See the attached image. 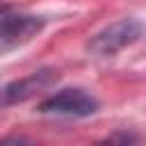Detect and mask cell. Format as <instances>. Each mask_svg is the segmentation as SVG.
<instances>
[{
    "label": "cell",
    "mask_w": 146,
    "mask_h": 146,
    "mask_svg": "<svg viewBox=\"0 0 146 146\" xmlns=\"http://www.w3.org/2000/svg\"><path fill=\"white\" fill-rule=\"evenodd\" d=\"M144 25L139 18H121L110 23L107 27H103L100 32H96L89 41V52L98 55V57H112L119 50H123L125 46H132L141 39Z\"/></svg>",
    "instance_id": "cell-1"
},
{
    "label": "cell",
    "mask_w": 146,
    "mask_h": 146,
    "mask_svg": "<svg viewBox=\"0 0 146 146\" xmlns=\"http://www.w3.org/2000/svg\"><path fill=\"white\" fill-rule=\"evenodd\" d=\"M100 107L98 98L91 96L89 91L80 87H68L59 89L57 94L48 96L46 100L39 103L41 114H52V116H68V119H87L96 114Z\"/></svg>",
    "instance_id": "cell-2"
},
{
    "label": "cell",
    "mask_w": 146,
    "mask_h": 146,
    "mask_svg": "<svg viewBox=\"0 0 146 146\" xmlns=\"http://www.w3.org/2000/svg\"><path fill=\"white\" fill-rule=\"evenodd\" d=\"M46 27L43 16L32 14H2L0 16V55L16 50L18 46L32 41Z\"/></svg>",
    "instance_id": "cell-3"
},
{
    "label": "cell",
    "mask_w": 146,
    "mask_h": 146,
    "mask_svg": "<svg viewBox=\"0 0 146 146\" xmlns=\"http://www.w3.org/2000/svg\"><path fill=\"white\" fill-rule=\"evenodd\" d=\"M57 71L55 68H39L21 80H14L9 84H5L0 89V105L2 107H9V105H18V103H25L30 98H34L36 94L46 91L48 87H52L57 82Z\"/></svg>",
    "instance_id": "cell-4"
},
{
    "label": "cell",
    "mask_w": 146,
    "mask_h": 146,
    "mask_svg": "<svg viewBox=\"0 0 146 146\" xmlns=\"http://www.w3.org/2000/svg\"><path fill=\"white\" fill-rule=\"evenodd\" d=\"M105 141H137V137H132V135H128V132H119V135H112V137H107Z\"/></svg>",
    "instance_id": "cell-5"
},
{
    "label": "cell",
    "mask_w": 146,
    "mask_h": 146,
    "mask_svg": "<svg viewBox=\"0 0 146 146\" xmlns=\"http://www.w3.org/2000/svg\"><path fill=\"white\" fill-rule=\"evenodd\" d=\"M5 11H9V5H5V2H0V16H2Z\"/></svg>",
    "instance_id": "cell-6"
}]
</instances>
